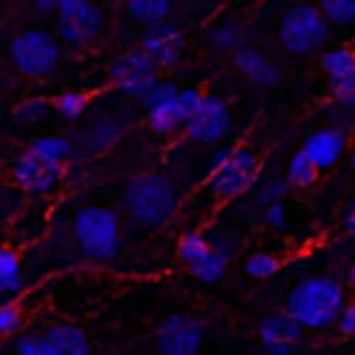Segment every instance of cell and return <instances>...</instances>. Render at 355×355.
<instances>
[{
  "instance_id": "obj_1",
  "label": "cell",
  "mask_w": 355,
  "mask_h": 355,
  "mask_svg": "<svg viewBox=\"0 0 355 355\" xmlns=\"http://www.w3.org/2000/svg\"><path fill=\"white\" fill-rule=\"evenodd\" d=\"M341 308H344V288L333 277H322V275L300 280L286 300V313L300 327L308 330H322L333 324Z\"/></svg>"
},
{
  "instance_id": "obj_2",
  "label": "cell",
  "mask_w": 355,
  "mask_h": 355,
  "mask_svg": "<svg viewBox=\"0 0 355 355\" xmlns=\"http://www.w3.org/2000/svg\"><path fill=\"white\" fill-rule=\"evenodd\" d=\"M122 202L128 216L144 227H161L178 211V194L172 183L155 172L133 175L122 191Z\"/></svg>"
},
{
  "instance_id": "obj_3",
  "label": "cell",
  "mask_w": 355,
  "mask_h": 355,
  "mask_svg": "<svg viewBox=\"0 0 355 355\" xmlns=\"http://www.w3.org/2000/svg\"><path fill=\"white\" fill-rule=\"evenodd\" d=\"M72 236L89 261L108 263L119 252V219L114 211L86 205L72 219Z\"/></svg>"
},
{
  "instance_id": "obj_4",
  "label": "cell",
  "mask_w": 355,
  "mask_h": 355,
  "mask_svg": "<svg viewBox=\"0 0 355 355\" xmlns=\"http://www.w3.org/2000/svg\"><path fill=\"white\" fill-rule=\"evenodd\" d=\"M327 33H330V22L316 6H308V3L291 6L277 22L280 44L297 55H308L319 50L327 42Z\"/></svg>"
},
{
  "instance_id": "obj_5",
  "label": "cell",
  "mask_w": 355,
  "mask_h": 355,
  "mask_svg": "<svg viewBox=\"0 0 355 355\" xmlns=\"http://www.w3.org/2000/svg\"><path fill=\"white\" fill-rule=\"evenodd\" d=\"M178 258L189 266V272L200 283H216L222 280L227 261H230V244L227 239H205L200 230H189L178 241Z\"/></svg>"
},
{
  "instance_id": "obj_6",
  "label": "cell",
  "mask_w": 355,
  "mask_h": 355,
  "mask_svg": "<svg viewBox=\"0 0 355 355\" xmlns=\"http://www.w3.org/2000/svg\"><path fill=\"white\" fill-rule=\"evenodd\" d=\"M8 58L11 64L28 75V78H44L55 69L58 58H61V44L55 42V36L50 31L42 28H25L19 31L11 44H8Z\"/></svg>"
},
{
  "instance_id": "obj_7",
  "label": "cell",
  "mask_w": 355,
  "mask_h": 355,
  "mask_svg": "<svg viewBox=\"0 0 355 355\" xmlns=\"http://www.w3.org/2000/svg\"><path fill=\"white\" fill-rule=\"evenodd\" d=\"M258 169H261V158L252 147H233L230 155L216 169H211L208 189L216 200H233L255 183Z\"/></svg>"
},
{
  "instance_id": "obj_8",
  "label": "cell",
  "mask_w": 355,
  "mask_h": 355,
  "mask_svg": "<svg viewBox=\"0 0 355 355\" xmlns=\"http://www.w3.org/2000/svg\"><path fill=\"white\" fill-rule=\"evenodd\" d=\"M55 31L58 39L67 44H89L103 33L105 17L92 0H58L55 11Z\"/></svg>"
},
{
  "instance_id": "obj_9",
  "label": "cell",
  "mask_w": 355,
  "mask_h": 355,
  "mask_svg": "<svg viewBox=\"0 0 355 355\" xmlns=\"http://www.w3.org/2000/svg\"><path fill=\"white\" fill-rule=\"evenodd\" d=\"M227 128H230V108L216 94H200V103L183 122V133L200 144L219 141L227 133Z\"/></svg>"
},
{
  "instance_id": "obj_10",
  "label": "cell",
  "mask_w": 355,
  "mask_h": 355,
  "mask_svg": "<svg viewBox=\"0 0 355 355\" xmlns=\"http://www.w3.org/2000/svg\"><path fill=\"white\" fill-rule=\"evenodd\" d=\"M108 75H111V83L116 89H122L125 94H133V97H144L158 83V67L141 50H130V53L116 55L108 67Z\"/></svg>"
},
{
  "instance_id": "obj_11",
  "label": "cell",
  "mask_w": 355,
  "mask_h": 355,
  "mask_svg": "<svg viewBox=\"0 0 355 355\" xmlns=\"http://www.w3.org/2000/svg\"><path fill=\"white\" fill-rule=\"evenodd\" d=\"M158 355H197L202 347V324L191 313H169L158 327Z\"/></svg>"
},
{
  "instance_id": "obj_12",
  "label": "cell",
  "mask_w": 355,
  "mask_h": 355,
  "mask_svg": "<svg viewBox=\"0 0 355 355\" xmlns=\"http://www.w3.org/2000/svg\"><path fill=\"white\" fill-rule=\"evenodd\" d=\"M61 175H64V169H61L58 161H47V158H42V155L31 153V150L19 153L17 161H14V166H11L14 183L22 186V189L31 191V194H47L50 189L58 186Z\"/></svg>"
},
{
  "instance_id": "obj_13",
  "label": "cell",
  "mask_w": 355,
  "mask_h": 355,
  "mask_svg": "<svg viewBox=\"0 0 355 355\" xmlns=\"http://www.w3.org/2000/svg\"><path fill=\"white\" fill-rule=\"evenodd\" d=\"M183 50H186V39L178 25L164 22V19L147 25L141 36V53L150 55L155 67H175L183 58Z\"/></svg>"
},
{
  "instance_id": "obj_14",
  "label": "cell",
  "mask_w": 355,
  "mask_h": 355,
  "mask_svg": "<svg viewBox=\"0 0 355 355\" xmlns=\"http://www.w3.org/2000/svg\"><path fill=\"white\" fill-rule=\"evenodd\" d=\"M258 338L266 355H294V349L302 344V327L286 311H277L263 316Z\"/></svg>"
},
{
  "instance_id": "obj_15",
  "label": "cell",
  "mask_w": 355,
  "mask_h": 355,
  "mask_svg": "<svg viewBox=\"0 0 355 355\" xmlns=\"http://www.w3.org/2000/svg\"><path fill=\"white\" fill-rule=\"evenodd\" d=\"M344 147H347L344 130H338V128H319V130L305 136L300 153L322 172V169H330L344 155Z\"/></svg>"
},
{
  "instance_id": "obj_16",
  "label": "cell",
  "mask_w": 355,
  "mask_h": 355,
  "mask_svg": "<svg viewBox=\"0 0 355 355\" xmlns=\"http://www.w3.org/2000/svg\"><path fill=\"white\" fill-rule=\"evenodd\" d=\"M233 64H236V69H239L244 78H250V80L258 83V86H275V83L280 80V69H277L263 53H258V50H252V47H239V50H233Z\"/></svg>"
},
{
  "instance_id": "obj_17",
  "label": "cell",
  "mask_w": 355,
  "mask_h": 355,
  "mask_svg": "<svg viewBox=\"0 0 355 355\" xmlns=\"http://www.w3.org/2000/svg\"><path fill=\"white\" fill-rule=\"evenodd\" d=\"M50 355H92V344L86 333L75 324H50L42 333Z\"/></svg>"
},
{
  "instance_id": "obj_18",
  "label": "cell",
  "mask_w": 355,
  "mask_h": 355,
  "mask_svg": "<svg viewBox=\"0 0 355 355\" xmlns=\"http://www.w3.org/2000/svg\"><path fill=\"white\" fill-rule=\"evenodd\" d=\"M22 288V266H19V255L0 244V297H11Z\"/></svg>"
},
{
  "instance_id": "obj_19",
  "label": "cell",
  "mask_w": 355,
  "mask_h": 355,
  "mask_svg": "<svg viewBox=\"0 0 355 355\" xmlns=\"http://www.w3.org/2000/svg\"><path fill=\"white\" fill-rule=\"evenodd\" d=\"M178 92H180V89H178ZM175 100H178V97H175ZM175 100L147 108V125H150L155 133H161V136H172V133H178V130L183 128V119H180V114H178V103H175Z\"/></svg>"
},
{
  "instance_id": "obj_20",
  "label": "cell",
  "mask_w": 355,
  "mask_h": 355,
  "mask_svg": "<svg viewBox=\"0 0 355 355\" xmlns=\"http://www.w3.org/2000/svg\"><path fill=\"white\" fill-rule=\"evenodd\" d=\"M130 17H136L139 22H161L166 19V14L172 11V0H125Z\"/></svg>"
},
{
  "instance_id": "obj_21",
  "label": "cell",
  "mask_w": 355,
  "mask_h": 355,
  "mask_svg": "<svg viewBox=\"0 0 355 355\" xmlns=\"http://www.w3.org/2000/svg\"><path fill=\"white\" fill-rule=\"evenodd\" d=\"M322 69L330 78L349 75V72H355V53L349 47H333V50H327L322 55Z\"/></svg>"
},
{
  "instance_id": "obj_22",
  "label": "cell",
  "mask_w": 355,
  "mask_h": 355,
  "mask_svg": "<svg viewBox=\"0 0 355 355\" xmlns=\"http://www.w3.org/2000/svg\"><path fill=\"white\" fill-rule=\"evenodd\" d=\"M28 150L42 155V158H47V161H58L61 164L69 155V141L64 136H39V139L31 141Z\"/></svg>"
},
{
  "instance_id": "obj_23",
  "label": "cell",
  "mask_w": 355,
  "mask_h": 355,
  "mask_svg": "<svg viewBox=\"0 0 355 355\" xmlns=\"http://www.w3.org/2000/svg\"><path fill=\"white\" fill-rule=\"evenodd\" d=\"M116 139H119V125L111 122V119H100V122H94V125L86 130L89 150H105V147L114 144Z\"/></svg>"
},
{
  "instance_id": "obj_24",
  "label": "cell",
  "mask_w": 355,
  "mask_h": 355,
  "mask_svg": "<svg viewBox=\"0 0 355 355\" xmlns=\"http://www.w3.org/2000/svg\"><path fill=\"white\" fill-rule=\"evenodd\" d=\"M319 11L333 25L355 22V0H319Z\"/></svg>"
},
{
  "instance_id": "obj_25",
  "label": "cell",
  "mask_w": 355,
  "mask_h": 355,
  "mask_svg": "<svg viewBox=\"0 0 355 355\" xmlns=\"http://www.w3.org/2000/svg\"><path fill=\"white\" fill-rule=\"evenodd\" d=\"M288 183L291 186H311V183H316V178H319V169L302 155V153H297L291 161H288Z\"/></svg>"
},
{
  "instance_id": "obj_26",
  "label": "cell",
  "mask_w": 355,
  "mask_h": 355,
  "mask_svg": "<svg viewBox=\"0 0 355 355\" xmlns=\"http://www.w3.org/2000/svg\"><path fill=\"white\" fill-rule=\"evenodd\" d=\"M86 105H89V97L80 94V92H61L55 97V103H53L55 114L64 116V119H78L86 111Z\"/></svg>"
},
{
  "instance_id": "obj_27",
  "label": "cell",
  "mask_w": 355,
  "mask_h": 355,
  "mask_svg": "<svg viewBox=\"0 0 355 355\" xmlns=\"http://www.w3.org/2000/svg\"><path fill=\"white\" fill-rule=\"evenodd\" d=\"M277 266H280V261H277L272 252H255V255L247 258L244 272H247L250 277H255V280H266V277H272V275L277 272Z\"/></svg>"
},
{
  "instance_id": "obj_28",
  "label": "cell",
  "mask_w": 355,
  "mask_h": 355,
  "mask_svg": "<svg viewBox=\"0 0 355 355\" xmlns=\"http://www.w3.org/2000/svg\"><path fill=\"white\" fill-rule=\"evenodd\" d=\"M47 108H50V103L47 100H42V97H31V100H22L17 108H14V119L17 122H36V119H42L44 114H47Z\"/></svg>"
},
{
  "instance_id": "obj_29",
  "label": "cell",
  "mask_w": 355,
  "mask_h": 355,
  "mask_svg": "<svg viewBox=\"0 0 355 355\" xmlns=\"http://www.w3.org/2000/svg\"><path fill=\"white\" fill-rule=\"evenodd\" d=\"M327 89L333 92V97L349 108H355V72L349 75H341V78H330Z\"/></svg>"
},
{
  "instance_id": "obj_30",
  "label": "cell",
  "mask_w": 355,
  "mask_h": 355,
  "mask_svg": "<svg viewBox=\"0 0 355 355\" xmlns=\"http://www.w3.org/2000/svg\"><path fill=\"white\" fill-rule=\"evenodd\" d=\"M19 327H22V311H19V305L3 302L0 305V336H14V333H19Z\"/></svg>"
},
{
  "instance_id": "obj_31",
  "label": "cell",
  "mask_w": 355,
  "mask_h": 355,
  "mask_svg": "<svg viewBox=\"0 0 355 355\" xmlns=\"http://www.w3.org/2000/svg\"><path fill=\"white\" fill-rule=\"evenodd\" d=\"M211 42H214L216 50L233 53V50H239V28L236 25H222V28H216L211 33Z\"/></svg>"
},
{
  "instance_id": "obj_32",
  "label": "cell",
  "mask_w": 355,
  "mask_h": 355,
  "mask_svg": "<svg viewBox=\"0 0 355 355\" xmlns=\"http://www.w3.org/2000/svg\"><path fill=\"white\" fill-rule=\"evenodd\" d=\"M178 97V86L175 83H169V80H158L141 100H144V105L147 108H153V105H161V103H169V100H175Z\"/></svg>"
},
{
  "instance_id": "obj_33",
  "label": "cell",
  "mask_w": 355,
  "mask_h": 355,
  "mask_svg": "<svg viewBox=\"0 0 355 355\" xmlns=\"http://www.w3.org/2000/svg\"><path fill=\"white\" fill-rule=\"evenodd\" d=\"M17 355H50V349H47L42 333H39V336L31 333V336H22V338L17 341Z\"/></svg>"
},
{
  "instance_id": "obj_34",
  "label": "cell",
  "mask_w": 355,
  "mask_h": 355,
  "mask_svg": "<svg viewBox=\"0 0 355 355\" xmlns=\"http://www.w3.org/2000/svg\"><path fill=\"white\" fill-rule=\"evenodd\" d=\"M175 103H178V114H180V119L186 122V116H189V114L194 111V105L200 103V92H197V89H180Z\"/></svg>"
},
{
  "instance_id": "obj_35",
  "label": "cell",
  "mask_w": 355,
  "mask_h": 355,
  "mask_svg": "<svg viewBox=\"0 0 355 355\" xmlns=\"http://www.w3.org/2000/svg\"><path fill=\"white\" fill-rule=\"evenodd\" d=\"M336 324H338V333L355 336V300H352V302H344V308H341Z\"/></svg>"
},
{
  "instance_id": "obj_36",
  "label": "cell",
  "mask_w": 355,
  "mask_h": 355,
  "mask_svg": "<svg viewBox=\"0 0 355 355\" xmlns=\"http://www.w3.org/2000/svg\"><path fill=\"white\" fill-rule=\"evenodd\" d=\"M263 219L269 227L275 230H286V208L280 202H272V205H263Z\"/></svg>"
},
{
  "instance_id": "obj_37",
  "label": "cell",
  "mask_w": 355,
  "mask_h": 355,
  "mask_svg": "<svg viewBox=\"0 0 355 355\" xmlns=\"http://www.w3.org/2000/svg\"><path fill=\"white\" fill-rule=\"evenodd\" d=\"M286 194V183H280V180H272V183H266L263 189H261V194H258V202H263V205H272V202H280V197Z\"/></svg>"
},
{
  "instance_id": "obj_38",
  "label": "cell",
  "mask_w": 355,
  "mask_h": 355,
  "mask_svg": "<svg viewBox=\"0 0 355 355\" xmlns=\"http://www.w3.org/2000/svg\"><path fill=\"white\" fill-rule=\"evenodd\" d=\"M341 227H344V233L355 241V200H349L347 208L341 211Z\"/></svg>"
},
{
  "instance_id": "obj_39",
  "label": "cell",
  "mask_w": 355,
  "mask_h": 355,
  "mask_svg": "<svg viewBox=\"0 0 355 355\" xmlns=\"http://www.w3.org/2000/svg\"><path fill=\"white\" fill-rule=\"evenodd\" d=\"M230 150H233V147H219V150H214V155H211V169H216V166L230 155Z\"/></svg>"
},
{
  "instance_id": "obj_40",
  "label": "cell",
  "mask_w": 355,
  "mask_h": 355,
  "mask_svg": "<svg viewBox=\"0 0 355 355\" xmlns=\"http://www.w3.org/2000/svg\"><path fill=\"white\" fill-rule=\"evenodd\" d=\"M55 6H58V0H36V11H42V14H53Z\"/></svg>"
},
{
  "instance_id": "obj_41",
  "label": "cell",
  "mask_w": 355,
  "mask_h": 355,
  "mask_svg": "<svg viewBox=\"0 0 355 355\" xmlns=\"http://www.w3.org/2000/svg\"><path fill=\"white\" fill-rule=\"evenodd\" d=\"M349 283H352V286H355V263H352V266H349Z\"/></svg>"
},
{
  "instance_id": "obj_42",
  "label": "cell",
  "mask_w": 355,
  "mask_h": 355,
  "mask_svg": "<svg viewBox=\"0 0 355 355\" xmlns=\"http://www.w3.org/2000/svg\"><path fill=\"white\" fill-rule=\"evenodd\" d=\"M349 164H352V169H355V147H352V153H349Z\"/></svg>"
}]
</instances>
